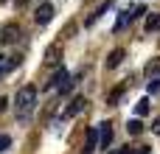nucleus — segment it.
<instances>
[{
    "mask_svg": "<svg viewBox=\"0 0 160 154\" xmlns=\"http://www.w3.org/2000/svg\"><path fill=\"white\" fill-rule=\"evenodd\" d=\"M34 107H37V90H34L31 84L20 87V90H17V95H14V112H17V121H20V123H25V121L31 118Z\"/></svg>",
    "mask_w": 160,
    "mask_h": 154,
    "instance_id": "1",
    "label": "nucleus"
},
{
    "mask_svg": "<svg viewBox=\"0 0 160 154\" xmlns=\"http://www.w3.org/2000/svg\"><path fill=\"white\" fill-rule=\"evenodd\" d=\"M68 79H70V76H68V70H65V67H56V73H53V76H51V81H48V90H51V87H62Z\"/></svg>",
    "mask_w": 160,
    "mask_h": 154,
    "instance_id": "6",
    "label": "nucleus"
},
{
    "mask_svg": "<svg viewBox=\"0 0 160 154\" xmlns=\"http://www.w3.org/2000/svg\"><path fill=\"white\" fill-rule=\"evenodd\" d=\"M135 112H138V115H146V112H149V101H146V98H141V101H138V107H135Z\"/></svg>",
    "mask_w": 160,
    "mask_h": 154,
    "instance_id": "15",
    "label": "nucleus"
},
{
    "mask_svg": "<svg viewBox=\"0 0 160 154\" xmlns=\"http://www.w3.org/2000/svg\"><path fill=\"white\" fill-rule=\"evenodd\" d=\"M20 34H22V31H20L17 22H6L3 31H0V42H3V45H14V42L20 39Z\"/></svg>",
    "mask_w": 160,
    "mask_h": 154,
    "instance_id": "2",
    "label": "nucleus"
},
{
    "mask_svg": "<svg viewBox=\"0 0 160 154\" xmlns=\"http://www.w3.org/2000/svg\"><path fill=\"white\" fill-rule=\"evenodd\" d=\"M143 73H146V76H158V73H160V56H158V59H152V62L143 67Z\"/></svg>",
    "mask_w": 160,
    "mask_h": 154,
    "instance_id": "12",
    "label": "nucleus"
},
{
    "mask_svg": "<svg viewBox=\"0 0 160 154\" xmlns=\"http://www.w3.org/2000/svg\"><path fill=\"white\" fill-rule=\"evenodd\" d=\"M124 90H127V87H124V84H118V87H115V90L110 93V98H107V104H110V107H118V101H121V95H124Z\"/></svg>",
    "mask_w": 160,
    "mask_h": 154,
    "instance_id": "9",
    "label": "nucleus"
},
{
    "mask_svg": "<svg viewBox=\"0 0 160 154\" xmlns=\"http://www.w3.org/2000/svg\"><path fill=\"white\" fill-rule=\"evenodd\" d=\"M53 14H56V11H53V6H51V3H42V6L34 11V20H37L39 25H45V22H51V20H53Z\"/></svg>",
    "mask_w": 160,
    "mask_h": 154,
    "instance_id": "3",
    "label": "nucleus"
},
{
    "mask_svg": "<svg viewBox=\"0 0 160 154\" xmlns=\"http://www.w3.org/2000/svg\"><path fill=\"white\" fill-rule=\"evenodd\" d=\"M8 146H11V137L8 135H0V152H6Z\"/></svg>",
    "mask_w": 160,
    "mask_h": 154,
    "instance_id": "17",
    "label": "nucleus"
},
{
    "mask_svg": "<svg viewBox=\"0 0 160 154\" xmlns=\"http://www.w3.org/2000/svg\"><path fill=\"white\" fill-rule=\"evenodd\" d=\"M48 65H59V48H48Z\"/></svg>",
    "mask_w": 160,
    "mask_h": 154,
    "instance_id": "14",
    "label": "nucleus"
},
{
    "mask_svg": "<svg viewBox=\"0 0 160 154\" xmlns=\"http://www.w3.org/2000/svg\"><path fill=\"white\" fill-rule=\"evenodd\" d=\"M132 154H152V149H149V146H135Z\"/></svg>",
    "mask_w": 160,
    "mask_h": 154,
    "instance_id": "18",
    "label": "nucleus"
},
{
    "mask_svg": "<svg viewBox=\"0 0 160 154\" xmlns=\"http://www.w3.org/2000/svg\"><path fill=\"white\" fill-rule=\"evenodd\" d=\"M127 25H129V14H124V11H121V14H118V20H115V28H112V31H121V28H127Z\"/></svg>",
    "mask_w": 160,
    "mask_h": 154,
    "instance_id": "13",
    "label": "nucleus"
},
{
    "mask_svg": "<svg viewBox=\"0 0 160 154\" xmlns=\"http://www.w3.org/2000/svg\"><path fill=\"white\" fill-rule=\"evenodd\" d=\"M124 56H127V53H124L121 48H115V51H112V53L107 56V67H110V70H115V67H118V65L124 62Z\"/></svg>",
    "mask_w": 160,
    "mask_h": 154,
    "instance_id": "7",
    "label": "nucleus"
},
{
    "mask_svg": "<svg viewBox=\"0 0 160 154\" xmlns=\"http://www.w3.org/2000/svg\"><path fill=\"white\" fill-rule=\"evenodd\" d=\"M84 104H87V98H84V95H76V98L70 101V107L65 109V118H73V115H79V112L84 109Z\"/></svg>",
    "mask_w": 160,
    "mask_h": 154,
    "instance_id": "5",
    "label": "nucleus"
},
{
    "mask_svg": "<svg viewBox=\"0 0 160 154\" xmlns=\"http://www.w3.org/2000/svg\"><path fill=\"white\" fill-rule=\"evenodd\" d=\"M110 143H112V126L98 123V149H110Z\"/></svg>",
    "mask_w": 160,
    "mask_h": 154,
    "instance_id": "4",
    "label": "nucleus"
},
{
    "mask_svg": "<svg viewBox=\"0 0 160 154\" xmlns=\"http://www.w3.org/2000/svg\"><path fill=\"white\" fill-rule=\"evenodd\" d=\"M6 107H8V98H3V95H0V112H6Z\"/></svg>",
    "mask_w": 160,
    "mask_h": 154,
    "instance_id": "21",
    "label": "nucleus"
},
{
    "mask_svg": "<svg viewBox=\"0 0 160 154\" xmlns=\"http://www.w3.org/2000/svg\"><path fill=\"white\" fill-rule=\"evenodd\" d=\"M127 132H129V135H143V123H141L138 118H132V121L127 123Z\"/></svg>",
    "mask_w": 160,
    "mask_h": 154,
    "instance_id": "10",
    "label": "nucleus"
},
{
    "mask_svg": "<svg viewBox=\"0 0 160 154\" xmlns=\"http://www.w3.org/2000/svg\"><path fill=\"white\" fill-rule=\"evenodd\" d=\"M132 149L135 146H121V154H132Z\"/></svg>",
    "mask_w": 160,
    "mask_h": 154,
    "instance_id": "22",
    "label": "nucleus"
},
{
    "mask_svg": "<svg viewBox=\"0 0 160 154\" xmlns=\"http://www.w3.org/2000/svg\"><path fill=\"white\" fill-rule=\"evenodd\" d=\"M17 3H20V6H22V3H25V0H17Z\"/></svg>",
    "mask_w": 160,
    "mask_h": 154,
    "instance_id": "23",
    "label": "nucleus"
},
{
    "mask_svg": "<svg viewBox=\"0 0 160 154\" xmlns=\"http://www.w3.org/2000/svg\"><path fill=\"white\" fill-rule=\"evenodd\" d=\"M110 154H121V152H110Z\"/></svg>",
    "mask_w": 160,
    "mask_h": 154,
    "instance_id": "24",
    "label": "nucleus"
},
{
    "mask_svg": "<svg viewBox=\"0 0 160 154\" xmlns=\"http://www.w3.org/2000/svg\"><path fill=\"white\" fill-rule=\"evenodd\" d=\"M143 14H146V6H138V8H132L129 20H138V17H143Z\"/></svg>",
    "mask_w": 160,
    "mask_h": 154,
    "instance_id": "16",
    "label": "nucleus"
},
{
    "mask_svg": "<svg viewBox=\"0 0 160 154\" xmlns=\"http://www.w3.org/2000/svg\"><path fill=\"white\" fill-rule=\"evenodd\" d=\"M152 132H155V135H160V115L155 118V123H152Z\"/></svg>",
    "mask_w": 160,
    "mask_h": 154,
    "instance_id": "20",
    "label": "nucleus"
},
{
    "mask_svg": "<svg viewBox=\"0 0 160 154\" xmlns=\"http://www.w3.org/2000/svg\"><path fill=\"white\" fill-rule=\"evenodd\" d=\"M160 90V79H152V81H149V93H158Z\"/></svg>",
    "mask_w": 160,
    "mask_h": 154,
    "instance_id": "19",
    "label": "nucleus"
},
{
    "mask_svg": "<svg viewBox=\"0 0 160 154\" xmlns=\"http://www.w3.org/2000/svg\"><path fill=\"white\" fill-rule=\"evenodd\" d=\"M149 34H155V31H160V14H149L146 17V25H143Z\"/></svg>",
    "mask_w": 160,
    "mask_h": 154,
    "instance_id": "8",
    "label": "nucleus"
},
{
    "mask_svg": "<svg viewBox=\"0 0 160 154\" xmlns=\"http://www.w3.org/2000/svg\"><path fill=\"white\" fill-rule=\"evenodd\" d=\"M17 65H20V59H14V62H8L6 56H0V79H3V73H6V70H14Z\"/></svg>",
    "mask_w": 160,
    "mask_h": 154,
    "instance_id": "11",
    "label": "nucleus"
}]
</instances>
